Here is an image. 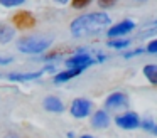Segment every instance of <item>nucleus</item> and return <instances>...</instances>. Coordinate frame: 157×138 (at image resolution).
<instances>
[{
    "instance_id": "4468645a",
    "label": "nucleus",
    "mask_w": 157,
    "mask_h": 138,
    "mask_svg": "<svg viewBox=\"0 0 157 138\" xmlns=\"http://www.w3.org/2000/svg\"><path fill=\"white\" fill-rule=\"evenodd\" d=\"M144 74H145V77L149 79V83L157 84V66L155 64H149V66L144 67Z\"/></svg>"
},
{
    "instance_id": "423d86ee",
    "label": "nucleus",
    "mask_w": 157,
    "mask_h": 138,
    "mask_svg": "<svg viewBox=\"0 0 157 138\" xmlns=\"http://www.w3.org/2000/svg\"><path fill=\"white\" fill-rule=\"evenodd\" d=\"M115 123L120 128H123V130H133V128H137L140 125V120H139V114L137 113H125L122 116H117Z\"/></svg>"
},
{
    "instance_id": "6e6552de",
    "label": "nucleus",
    "mask_w": 157,
    "mask_h": 138,
    "mask_svg": "<svg viewBox=\"0 0 157 138\" xmlns=\"http://www.w3.org/2000/svg\"><path fill=\"white\" fill-rule=\"evenodd\" d=\"M105 104H106V108H110V110L123 108V106H127V96L123 93H113V94H110V96L106 98Z\"/></svg>"
},
{
    "instance_id": "0eeeda50",
    "label": "nucleus",
    "mask_w": 157,
    "mask_h": 138,
    "mask_svg": "<svg viewBox=\"0 0 157 138\" xmlns=\"http://www.w3.org/2000/svg\"><path fill=\"white\" fill-rule=\"evenodd\" d=\"M133 27H135V24L132 20H123V22L115 24L113 27H110L106 34H108V37H120V35L128 34L130 30H133Z\"/></svg>"
},
{
    "instance_id": "5701e85b",
    "label": "nucleus",
    "mask_w": 157,
    "mask_h": 138,
    "mask_svg": "<svg viewBox=\"0 0 157 138\" xmlns=\"http://www.w3.org/2000/svg\"><path fill=\"white\" fill-rule=\"evenodd\" d=\"M152 131H154V133L157 135V126H154V130H152Z\"/></svg>"
},
{
    "instance_id": "a211bd4d",
    "label": "nucleus",
    "mask_w": 157,
    "mask_h": 138,
    "mask_svg": "<svg viewBox=\"0 0 157 138\" xmlns=\"http://www.w3.org/2000/svg\"><path fill=\"white\" fill-rule=\"evenodd\" d=\"M98 3L101 9H110V7H113L117 3V0H98Z\"/></svg>"
},
{
    "instance_id": "9b49d317",
    "label": "nucleus",
    "mask_w": 157,
    "mask_h": 138,
    "mask_svg": "<svg viewBox=\"0 0 157 138\" xmlns=\"http://www.w3.org/2000/svg\"><path fill=\"white\" fill-rule=\"evenodd\" d=\"M15 35V29L7 24H0V44H7L14 39Z\"/></svg>"
},
{
    "instance_id": "7ed1b4c3",
    "label": "nucleus",
    "mask_w": 157,
    "mask_h": 138,
    "mask_svg": "<svg viewBox=\"0 0 157 138\" xmlns=\"http://www.w3.org/2000/svg\"><path fill=\"white\" fill-rule=\"evenodd\" d=\"M91 64H95V61H93L88 54H83V52L76 54V56L69 57V59L66 61V66H68L69 69H79V71L90 67Z\"/></svg>"
},
{
    "instance_id": "9d476101",
    "label": "nucleus",
    "mask_w": 157,
    "mask_h": 138,
    "mask_svg": "<svg viewBox=\"0 0 157 138\" xmlns=\"http://www.w3.org/2000/svg\"><path fill=\"white\" fill-rule=\"evenodd\" d=\"M91 125L95 128H106L110 125V118L106 114V111H96L91 118Z\"/></svg>"
},
{
    "instance_id": "ddd939ff",
    "label": "nucleus",
    "mask_w": 157,
    "mask_h": 138,
    "mask_svg": "<svg viewBox=\"0 0 157 138\" xmlns=\"http://www.w3.org/2000/svg\"><path fill=\"white\" fill-rule=\"evenodd\" d=\"M78 74H81V71H79V69H68V71H64V73L56 74V76H54V83H56V84L66 83V81H69L71 77L78 76Z\"/></svg>"
},
{
    "instance_id": "4be33fe9",
    "label": "nucleus",
    "mask_w": 157,
    "mask_h": 138,
    "mask_svg": "<svg viewBox=\"0 0 157 138\" xmlns=\"http://www.w3.org/2000/svg\"><path fill=\"white\" fill-rule=\"evenodd\" d=\"M54 2H58V3H66V2H69V0H54Z\"/></svg>"
},
{
    "instance_id": "20e7f679",
    "label": "nucleus",
    "mask_w": 157,
    "mask_h": 138,
    "mask_svg": "<svg viewBox=\"0 0 157 138\" xmlns=\"http://www.w3.org/2000/svg\"><path fill=\"white\" fill-rule=\"evenodd\" d=\"M91 111V103L85 98H76L71 104V114L75 118H86Z\"/></svg>"
},
{
    "instance_id": "f257e3e1",
    "label": "nucleus",
    "mask_w": 157,
    "mask_h": 138,
    "mask_svg": "<svg viewBox=\"0 0 157 138\" xmlns=\"http://www.w3.org/2000/svg\"><path fill=\"white\" fill-rule=\"evenodd\" d=\"M112 24V19L105 12H93V13H85L79 15L71 22V34L75 37H88L105 30Z\"/></svg>"
},
{
    "instance_id": "aec40b11",
    "label": "nucleus",
    "mask_w": 157,
    "mask_h": 138,
    "mask_svg": "<svg viewBox=\"0 0 157 138\" xmlns=\"http://www.w3.org/2000/svg\"><path fill=\"white\" fill-rule=\"evenodd\" d=\"M142 126L145 128V130H154V121L152 120H145L142 123Z\"/></svg>"
},
{
    "instance_id": "6ab92c4d",
    "label": "nucleus",
    "mask_w": 157,
    "mask_h": 138,
    "mask_svg": "<svg viewBox=\"0 0 157 138\" xmlns=\"http://www.w3.org/2000/svg\"><path fill=\"white\" fill-rule=\"evenodd\" d=\"M147 50H149L150 54H157V39L155 40H152V42L147 46Z\"/></svg>"
},
{
    "instance_id": "1a4fd4ad",
    "label": "nucleus",
    "mask_w": 157,
    "mask_h": 138,
    "mask_svg": "<svg viewBox=\"0 0 157 138\" xmlns=\"http://www.w3.org/2000/svg\"><path fill=\"white\" fill-rule=\"evenodd\" d=\"M44 108L48 111H52V113H61V111L64 110V104H63V101L59 99V98L48 96L44 99Z\"/></svg>"
},
{
    "instance_id": "dca6fc26",
    "label": "nucleus",
    "mask_w": 157,
    "mask_h": 138,
    "mask_svg": "<svg viewBox=\"0 0 157 138\" xmlns=\"http://www.w3.org/2000/svg\"><path fill=\"white\" fill-rule=\"evenodd\" d=\"M130 44V40H110L108 46L110 47H117V49H123V47H127Z\"/></svg>"
},
{
    "instance_id": "39448f33",
    "label": "nucleus",
    "mask_w": 157,
    "mask_h": 138,
    "mask_svg": "<svg viewBox=\"0 0 157 138\" xmlns=\"http://www.w3.org/2000/svg\"><path fill=\"white\" fill-rule=\"evenodd\" d=\"M12 22H14L19 29H31V27H34L36 19H34V15H32L31 12L21 10V12H17L14 17H12Z\"/></svg>"
},
{
    "instance_id": "f3484780",
    "label": "nucleus",
    "mask_w": 157,
    "mask_h": 138,
    "mask_svg": "<svg viewBox=\"0 0 157 138\" xmlns=\"http://www.w3.org/2000/svg\"><path fill=\"white\" fill-rule=\"evenodd\" d=\"M93 0H73V7H75V9H83V7H86Z\"/></svg>"
},
{
    "instance_id": "b1692460",
    "label": "nucleus",
    "mask_w": 157,
    "mask_h": 138,
    "mask_svg": "<svg viewBox=\"0 0 157 138\" xmlns=\"http://www.w3.org/2000/svg\"><path fill=\"white\" fill-rule=\"evenodd\" d=\"M81 138H93V136H90V135H85V136H81Z\"/></svg>"
},
{
    "instance_id": "2eb2a0df",
    "label": "nucleus",
    "mask_w": 157,
    "mask_h": 138,
    "mask_svg": "<svg viewBox=\"0 0 157 138\" xmlns=\"http://www.w3.org/2000/svg\"><path fill=\"white\" fill-rule=\"evenodd\" d=\"M24 2L25 0H0V5H4V7H19Z\"/></svg>"
},
{
    "instance_id": "f8f14e48",
    "label": "nucleus",
    "mask_w": 157,
    "mask_h": 138,
    "mask_svg": "<svg viewBox=\"0 0 157 138\" xmlns=\"http://www.w3.org/2000/svg\"><path fill=\"white\" fill-rule=\"evenodd\" d=\"M44 74V71H37V73H27V74H19V73H12L7 76V79L10 81H31V79H37Z\"/></svg>"
},
{
    "instance_id": "412c9836",
    "label": "nucleus",
    "mask_w": 157,
    "mask_h": 138,
    "mask_svg": "<svg viewBox=\"0 0 157 138\" xmlns=\"http://www.w3.org/2000/svg\"><path fill=\"white\" fill-rule=\"evenodd\" d=\"M10 61H12V57H5V59H0V64H7Z\"/></svg>"
},
{
    "instance_id": "f03ea898",
    "label": "nucleus",
    "mask_w": 157,
    "mask_h": 138,
    "mask_svg": "<svg viewBox=\"0 0 157 138\" xmlns=\"http://www.w3.org/2000/svg\"><path fill=\"white\" fill-rule=\"evenodd\" d=\"M52 37H44V35H29L22 37L19 40L17 47L21 52L24 54H41L44 50H48L52 46Z\"/></svg>"
}]
</instances>
